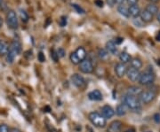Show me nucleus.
Instances as JSON below:
<instances>
[{"label": "nucleus", "mask_w": 160, "mask_h": 132, "mask_svg": "<svg viewBox=\"0 0 160 132\" xmlns=\"http://www.w3.org/2000/svg\"><path fill=\"white\" fill-rule=\"evenodd\" d=\"M16 56H17V55H16L14 52L9 51L8 53H7V55H6V61H7L8 63L12 64L13 61H14V59H15V57H16Z\"/></svg>", "instance_id": "obj_26"}, {"label": "nucleus", "mask_w": 160, "mask_h": 132, "mask_svg": "<svg viewBox=\"0 0 160 132\" xmlns=\"http://www.w3.org/2000/svg\"><path fill=\"white\" fill-rule=\"evenodd\" d=\"M123 101L128 109L132 110L133 112H141L142 111V104L136 96H133L131 94H126L124 97Z\"/></svg>", "instance_id": "obj_1"}, {"label": "nucleus", "mask_w": 160, "mask_h": 132, "mask_svg": "<svg viewBox=\"0 0 160 132\" xmlns=\"http://www.w3.org/2000/svg\"><path fill=\"white\" fill-rule=\"evenodd\" d=\"M126 2H127V4L129 5V6H135V5H137L138 4L139 0H126Z\"/></svg>", "instance_id": "obj_36"}, {"label": "nucleus", "mask_w": 160, "mask_h": 132, "mask_svg": "<svg viewBox=\"0 0 160 132\" xmlns=\"http://www.w3.org/2000/svg\"><path fill=\"white\" fill-rule=\"evenodd\" d=\"M106 50L108 51V52L111 53V54H116L118 52L117 49V45L115 44V42L113 40L108 41L106 44Z\"/></svg>", "instance_id": "obj_17"}, {"label": "nucleus", "mask_w": 160, "mask_h": 132, "mask_svg": "<svg viewBox=\"0 0 160 132\" xmlns=\"http://www.w3.org/2000/svg\"><path fill=\"white\" fill-rule=\"evenodd\" d=\"M89 120L92 123V125H94L97 128H104L106 126V119L103 117L101 114H99L98 112H92L88 115Z\"/></svg>", "instance_id": "obj_2"}, {"label": "nucleus", "mask_w": 160, "mask_h": 132, "mask_svg": "<svg viewBox=\"0 0 160 132\" xmlns=\"http://www.w3.org/2000/svg\"><path fill=\"white\" fill-rule=\"evenodd\" d=\"M70 79H71L72 83L78 89H85L86 87V82L82 75H78V74H74L71 75Z\"/></svg>", "instance_id": "obj_7"}, {"label": "nucleus", "mask_w": 160, "mask_h": 132, "mask_svg": "<svg viewBox=\"0 0 160 132\" xmlns=\"http://www.w3.org/2000/svg\"><path fill=\"white\" fill-rule=\"evenodd\" d=\"M88 98L93 101H100L102 99V94L99 90H94L88 93Z\"/></svg>", "instance_id": "obj_15"}, {"label": "nucleus", "mask_w": 160, "mask_h": 132, "mask_svg": "<svg viewBox=\"0 0 160 132\" xmlns=\"http://www.w3.org/2000/svg\"><path fill=\"white\" fill-rule=\"evenodd\" d=\"M9 52V45L5 41H0V56H6Z\"/></svg>", "instance_id": "obj_19"}, {"label": "nucleus", "mask_w": 160, "mask_h": 132, "mask_svg": "<svg viewBox=\"0 0 160 132\" xmlns=\"http://www.w3.org/2000/svg\"><path fill=\"white\" fill-rule=\"evenodd\" d=\"M72 7H73L75 10L78 12V13H81V14L85 13V10H84L82 7H80L78 5H77V4H73V5H72Z\"/></svg>", "instance_id": "obj_32"}, {"label": "nucleus", "mask_w": 160, "mask_h": 132, "mask_svg": "<svg viewBox=\"0 0 160 132\" xmlns=\"http://www.w3.org/2000/svg\"><path fill=\"white\" fill-rule=\"evenodd\" d=\"M149 3H152V4H156L157 2H158L159 0H148Z\"/></svg>", "instance_id": "obj_44"}, {"label": "nucleus", "mask_w": 160, "mask_h": 132, "mask_svg": "<svg viewBox=\"0 0 160 132\" xmlns=\"http://www.w3.org/2000/svg\"><path fill=\"white\" fill-rule=\"evenodd\" d=\"M38 60H39L40 62H45V60H46L45 54L42 52H40L39 53H38Z\"/></svg>", "instance_id": "obj_35"}, {"label": "nucleus", "mask_w": 160, "mask_h": 132, "mask_svg": "<svg viewBox=\"0 0 160 132\" xmlns=\"http://www.w3.org/2000/svg\"><path fill=\"white\" fill-rule=\"evenodd\" d=\"M118 12H119L122 16L126 18L130 17V14H129V11H128V7H126L124 4L123 5H119L118 6Z\"/></svg>", "instance_id": "obj_22"}, {"label": "nucleus", "mask_w": 160, "mask_h": 132, "mask_svg": "<svg viewBox=\"0 0 160 132\" xmlns=\"http://www.w3.org/2000/svg\"><path fill=\"white\" fill-rule=\"evenodd\" d=\"M140 19L144 23H150L152 22L154 16L147 11L146 9H144L141 12V14H140Z\"/></svg>", "instance_id": "obj_12"}, {"label": "nucleus", "mask_w": 160, "mask_h": 132, "mask_svg": "<svg viewBox=\"0 0 160 132\" xmlns=\"http://www.w3.org/2000/svg\"><path fill=\"white\" fill-rule=\"evenodd\" d=\"M127 106H126L125 104H120L117 106L116 108V114L118 115V116H124L126 115L127 113Z\"/></svg>", "instance_id": "obj_20"}, {"label": "nucleus", "mask_w": 160, "mask_h": 132, "mask_svg": "<svg viewBox=\"0 0 160 132\" xmlns=\"http://www.w3.org/2000/svg\"><path fill=\"white\" fill-rule=\"evenodd\" d=\"M98 55L100 59H106L108 58V55H109V52L106 49H100L99 50V52H98Z\"/></svg>", "instance_id": "obj_28"}, {"label": "nucleus", "mask_w": 160, "mask_h": 132, "mask_svg": "<svg viewBox=\"0 0 160 132\" xmlns=\"http://www.w3.org/2000/svg\"><path fill=\"white\" fill-rule=\"evenodd\" d=\"M75 53H76V55H77V57L78 58V59H79L80 61H83L84 59H86V49L84 48V47H82V46H80V47H78L77 49H76V51H75Z\"/></svg>", "instance_id": "obj_16"}, {"label": "nucleus", "mask_w": 160, "mask_h": 132, "mask_svg": "<svg viewBox=\"0 0 160 132\" xmlns=\"http://www.w3.org/2000/svg\"><path fill=\"white\" fill-rule=\"evenodd\" d=\"M50 132H58V131L56 130H55V129H52L51 131H50Z\"/></svg>", "instance_id": "obj_47"}, {"label": "nucleus", "mask_w": 160, "mask_h": 132, "mask_svg": "<svg viewBox=\"0 0 160 132\" xmlns=\"http://www.w3.org/2000/svg\"><path fill=\"white\" fill-rule=\"evenodd\" d=\"M78 66H79V70L84 74H91L93 72L94 69L93 64L88 59H86L83 61H81Z\"/></svg>", "instance_id": "obj_6"}, {"label": "nucleus", "mask_w": 160, "mask_h": 132, "mask_svg": "<svg viewBox=\"0 0 160 132\" xmlns=\"http://www.w3.org/2000/svg\"><path fill=\"white\" fill-rule=\"evenodd\" d=\"M106 2H107L108 6H109L110 7H113L115 6V4H116L115 0H106Z\"/></svg>", "instance_id": "obj_40"}, {"label": "nucleus", "mask_w": 160, "mask_h": 132, "mask_svg": "<svg viewBox=\"0 0 160 132\" xmlns=\"http://www.w3.org/2000/svg\"><path fill=\"white\" fill-rule=\"evenodd\" d=\"M2 25H3V19L0 16V28L2 27Z\"/></svg>", "instance_id": "obj_46"}, {"label": "nucleus", "mask_w": 160, "mask_h": 132, "mask_svg": "<svg viewBox=\"0 0 160 132\" xmlns=\"http://www.w3.org/2000/svg\"><path fill=\"white\" fill-rule=\"evenodd\" d=\"M128 11H129V14L130 16H132V18H138L140 17V14H141V8L138 5H135V6H131L128 7Z\"/></svg>", "instance_id": "obj_14"}, {"label": "nucleus", "mask_w": 160, "mask_h": 132, "mask_svg": "<svg viewBox=\"0 0 160 132\" xmlns=\"http://www.w3.org/2000/svg\"><path fill=\"white\" fill-rule=\"evenodd\" d=\"M119 59L122 63L126 64L131 61L132 57L131 55H130L129 53H127L126 52H122L119 54Z\"/></svg>", "instance_id": "obj_23"}, {"label": "nucleus", "mask_w": 160, "mask_h": 132, "mask_svg": "<svg viewBox=\"0 0 160 132\" xmlns=\"http://www.w3.org/2000/svg\"><path fill=\"white\" fill-rule=\"evenodd\" d=\"M123 41H124V39H123L122 37H117V38L115 39L114 42L116 45H120V44L123 43Z\"/></svg>", "instance_id": "obj_39"}, {"label": "nucleus", "mask_w": 160, "mask_h": 132, "mask_svg": "<svg viewBox=\"0 0 160 132\" xmlns=\"http://www.w3.org/2000/svg\"><path fill=\"white\" fill-rule=\"evenodd\" d=\"M140 75H141V72L140 70L138 69L133 68H127V71H126V76L127 78L129 79L132 82H136L139 81V78H140Z\"/></svg>", "instance_id": "obj_8"}, {"label": "nucleus", "mask_w": 160, "mask_h": 132, "mask_svg": "<svg viewBox=\"0 0 160 132\" xmlns=\"http://www.w3.org/2000/svg\"><path fill=\"white\" fill-rule=\"evenodd\" d=\"M0 132H10V128L6 123L0 124Z\"/></svg>", "instance_id": "obj_31"}, {"label": "nucleus", "mask_w": 160, "mask_h": 132, "mask_svg": "<svg viewBox=\"0 0 160 132\" xmlns=\"http://www.w3.org/2000/svg\"><path fill=\"white\" fill-rule=\"evenodd\" d=\"M122 126H123V123L121 121H118V120L113 121L109 123L107 132H119L122 129Z\"/></svg>", "instance_id": "obj_11"}, {"label": "nucleus", "mask_w": 160, "mask_h": 132, "mask_svg": "<svg viewBox=\"0 0 160 132\" xmlns=\"http://www.w3.org/2000/svg\"><path fill=\"white\" fill-rule=\"evenodd\" d=\"M9 51L14 52L16 55L20 54L22 52V45L21 43L17 40H12L9 45Z\"/></svg>", "instance_id": "obj_13"}, {"label": "nucleus", "mask_w": 160, "mask_h": 132, "mask_svg": "<svg viewBox=\"0 0 160 132\" xmlns=\"http://www.w3.org/2000/svg\"><path fill=\"white\" fill-rule=\"evenodd\" d=\"M147 132H151V131H147Z\"/></svg>", "instance_id": "obj_49"}, {"label": "nucleus", "mask_w": 160, "mask_h": 132, "mask_svg": "<svg viewBox=\"0 0 160 132\" xmlns=\"http://www.w3.org/2000/svg\"><path fill=\"white\" fill-rule=\"evenodd\" d=\"M156 40L158 42H160V31H158L157 35H156Z\"/></svg>", "instance_id": "obj_42"}, {"label": "nucleus", "mask_w": 160, "mask_h": 132, "mask_svg": "<svg viewBox=\"0 0 160 132\" xmlns=\"http://www.w3.org/2000/svg\"><path fill=\"white\" fill-rule=\"evenodd\" d=\"M157 20H158V21L160 23V12L158 13V15H157Z\"/></svg>", "instance_id": "obj_45"}, {"label": "nucleus", "mask_w": 160, "mask_h": 132, "mask_svg": "<svg viewBox=\"0 0 160 132\" xmlns=\"http://www.w3.org/2000/svg\"><path fill=\"white\" fill-rule=\"evenodd\" d=\"M56 52H57V55L58 57H59V59L60 58H63L64 56H65V54H66V52H65V50L63 49V48H59L57 51H56Z\"/></svg>", "instance_id": "obj_34"}, {"label": "nucleus", "mask_w": 160, "mask_h": 132, "mask_svg": "<svg viewBox=\"0 0 160 132\" xmlns=\"http://www.w3.org/2000/svg\"><path fill=\"white\" fill-rule=\"evenodd\" d=\"M130 62H131V67L133 68L140 70V69L142 68V61L139 58H133V59H132Z\"/></svg>", "instance_id": "obj_21"}, {"label": "nucleus", "mask_w": 160, "mask_h": 132, "mask_svg": "<svg viewBox=\"0 0 160 132\" xmlns=\"http://www.w3.org/2000/svg\"><path fill=\"white\" fill-rule=\"evenodd\" d=\"M141 89L137 86H130L128 88V94H131V95H133V96H136V95H139L141 93Z\"/></svg>", "instance_id": "obj_25"}, {"label": "nucleus", "mask_w": 160, "mask_h": 132, "mask_svg": "<svg viewBox=\"0 0 160 132\" xmlns=\"http://www.w3.org/2000/svg\"><path fill=\"white\" fill-rule=\"evenodd\" d=\"M69 59H70L71 63L74 64V65H79L80 62H81L79 59H78V58L77 57V55H76L75 52L70 53V55H69Z\"/></svg>", "instance_id": "obj_27"}, {"label": "nucleus", "mask_w": 160, "mask_h": 132, "mask_svg": "<svg viewBox=\"0 0 160 132\" xmlns=\"http://www.w3.org/2000/svg\"><path fill=\"white\" fill-rule=\"evenodd\" d=\"M51 58L53 59V61L54 62H58V60H59V57H58L57 55V52L55 50H51Z\"/></svg>", "instance_id": "obj_33"}, {"label": "nucleus", "mask_w": 160, "mask_h": 132, "mask_svg": "<svg viewBox=\"0 0 160 132\" xmlns=\"http://www.w3.org/2000/svg\"><path fill=\"white\" fill-rule=\"evenodd\" d=\"M116 1V4H118V5H123L126 0H115Z\"/></svg>", "instance_id": "obj_41"}, {"label": "nucleus", "mask_w": 160, "mask_h": 132, "mask_svg": "<svg viewBox=\"0 0 160 132\" xmlns=\"http://www.w3.org/2000/svg\"><path fill=\"white\" fill-rule=\"evenodd\" d=\"M101 111H102V114L101 115H102L106 120L112 118L115 115V110L110 106H109V105L103 106L101 108Z\"/></svg>", "instance_id": "obj_10"}, {"label": "nucleus", "mask_w": 160, "mask_h": 132, "mask_svg": "<svg viewBox=\"0 0 160 132\" xmlns=\"http://www.w3.org/2000/svg\"><path fill=\"white\" fill-rule=\"evenodd\" d=\"M59 25L61 27H65L67 25V17L66 16H62L59 20Z\"/></svg>", "instance_id": "obj_30"}, {"label": "nucleus", "mask_w": 160, "mask_h": 132, "mask_svg": "<svg viewBox=\"0 0 160 132\" xmlns=\"http://www.w3.org/2000/svg\"><path fill=\"white\" fill-rule=\"evenodd\" d=\"M10 132H21V130L16 129V128H12V129H10Z\"/></svg>", "instance_id": "obj_43"}, {"label": "nucleus", "mask_w": 160, "mask_h": 132, "mask_svg": "<svg viewBox=\"0 0 160 132\" xmlns=\"http://www.w3.org/2000/svg\"><path fill=\"white\" fill-rule=\"evenodd\" d=\"M126 71H127V67L125 63H118L115 67V73L116 75L118 77V78H122L126 75Z\"/></svg>", "instance_id": "obj_9"}, {"label": "nucleus", "mask_w": 160, "mask_h": 132, "mask_svg": "<svg viewBox=\"0 0 160 132\" xmlns=\"http://www.w3.org/2000/svg\"><path fill=\"white\" fill-rule=\"evenodd\" d=\"M147 11L150 12L153 16L155 15H158V13L159 12V9H158V6H157L156 4H152V3H149V5H147L146 8H145Z\"/></svg>", "instance_id": "obj_18"}, {"label": "nucleus", "mask_w": 160, "mask_h": 132, "mask_svg": "<svg viewBox=\"0 0 160 132\" xmlns=\"http://www.w3.org/2000/svg\"><path fill=\"white\" fill-rule=\"evenodd\" d=\"M94 4L98 6V7H103V1L102 0H95L94 1Z\"/></svg>", "instance_id": "obj_38"}, {"label": "nucleus", "mask_w": 160, "mask_h": 132, "mask_svg": "<svg viewBox=\"0 0 160 132\" xmlns=\"http://www.w3.org/2000/svg\"><path fill=\"white\" fill-rule=\"evenodd\" d=\"M157 96V92H155L153 90H149V91H142L141 93L138 95V98L141 101V103L147 104L151 103Z\"/></svg>", "instance_id": "obj_4"}, {"label": "nucleus", "mask_w": 160, "mask_h": 132, "mask_svg": "<svg viewBox=\"0 0 160 132\" xmlns=\"http://www.w3.org/2000/svg\"><path fill=\"white\" fill-rule=\"evenodd\" d=\"M153 119L157 123H160V114H158V113L155 114L154 116H153Z\"/></svg>", "instance_id": "obj_37"}, {"label": "nucleus", "mask_w": 160, "mask_h": 132, "mask_svg": "<svg viewBox=\"0 0 160 132\" xmlns=\"http://www.w3.org/2000/svg\"><path fill=\"white\" fill-rule=\"evenodd\" d=\"M133 24L136 26V27H143L144 26V22H143L140 19V18H135L134 20H133Z\"/></svg>", "instance_id": "obj_29"}, {"label": "nucleus", "mask_w": 160, "mask_h": 132, "mask_svg": "<svg viewBox=\"0 0 160 132\" xmlns=\"http://www.w3.org/2000/svg\"><path fill=\"white\" fill-rule=\"evenodd\" d=\"M2 3H3V0H0V6H2Z\"/></svg>", "instance_id": "obj_48"}, {"label": "nucleus", "mask_w": 160, "mask_h": 132, "mask_svg": "<svg viewBox=\"0 0 160 132\" xmlns=\"http://www.w3.org/2000/svg\"><path fill=\"white\" fill-rule=\"evenodd\" d=\"M155 79H156V76H155L154 73H152L151 71H145L143 73H141L138 82L141 85L147 86L149 84H152L154 82Z\"/></svg>", "instance_id": "obj_5"}, {"label": "nucleus", "mask_w": 160, "mask_h": 132, "mask_svg": "<svg viewBox=\"0 0 160 132\" xmlns=\"http://www.w3.org/2000/svg\"><path fill=\"white\" fill-rule=\"evenodd\" d=\"M6 24L11 29H17L19 27V21L16 12L13 10H8L6 15Z\"/></svg>", "instance_id": "obj_3"}, {"label": "nucleus", "mask_w": 160, "mask_h": 132, "mask_svg": "<svg viewBox=\"0 0 160 132\" xmlns=\"http://www.w3.org/2000/svg\"><path fill=\"white\" fill-rule=\"evenodd\" d=\"M19 15H20V19L22 20V22H28L29 20V14H28V12L25 11V10H23V9H20V11H19Z\"/></svg>", "instance_id": "obj_24"}]
</instances>
